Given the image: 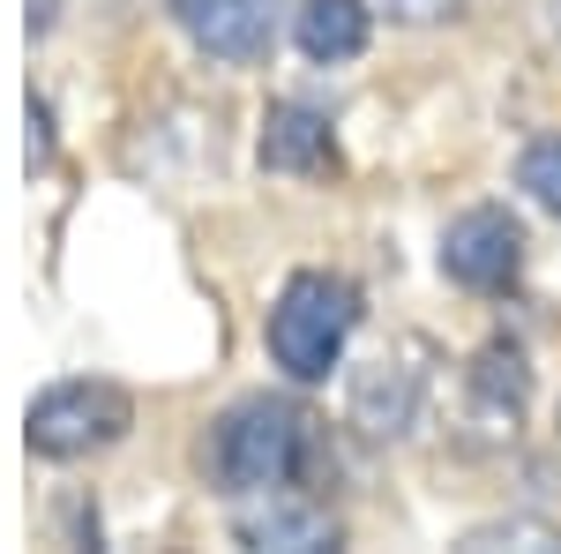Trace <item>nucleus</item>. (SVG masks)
<instances>
[{
  "label": "nucleus",
  "mask_w": 561,
  "mask_h": 554,
  "mask_svg": "<svg viewBox=\"0 0 561 554\" xmlns=\"http://www.w3.org/2000/svg\"><path fill=\"white\" fill-rule=\"evenodd\" d=\"M322 457L314 420L285 397H240L203 442V472L225 495H277V487H300Z\"/></svg>",
  "instance_id": "obj_1"
},
{
  "label": "nucleus",
  "mask_w": 561,
  "mask_h": 554,
  "mask_svg": "<svg viewBox=\"0 0 561 554\" xmlns=\"http://www.w3.org/2000/svg\"><path fill=\"white\" fill-rule=\"evenodd\" d=\"M359 330V285L337 278V270H293L285 293L270 307L262 338H270V360L293 375V383H322L337 360H345V338Z\"/></svg>",
  "instance_id": "obj_2"
},
{
  "label": "nucleus",
  "mask_w": 561,
  "mask_h": 554,
  "mask_svg": "<svg viewBox=\"0 0 561 554\" xmlns=\"http://www.w3.org/2000/svg\"><path fill=\"white\" fill-rule=\"evenodd\" d=\"M427 383H434V344L427 338H397L382 344L375 360L352 368V389H345V420L375 442H397L420 427V405H427Z\"/></svg>",
  "instance_id": "obj_3"
},
{
  "label": "nucleus",
  "mask_w": 561,
  "mask_h": 554,
  "mask_svg": "<svg viewBox=\"0 0 561 554\" xmlns=\"http://www.w3.org/2000/svg\"><path fill=\"white\" fill-rule=\"evenodd\" d=\"M128 420H135L128 389H113V383H53V389L31 397L23 434H31L38 457H90V450L121 442Z\"/></svg>",
  "instance_id": "obj_4"
},
{
  "label": "nucleus",
  "mask_w": 561,
  "mask_h": 554,
  "mask_svg": "<svg viewBox=\"0 0 561 554\" xmlns=\"http://www.w3.org/2000/svg\"><path fill=\"white\" fill-rule=\"evenodd\" d=\"M442 278L479 293V299L510 293L524 278V225L502 203H479V211L449 217V233H442Z\"/></svg>",
  "instance_id": "obj_5"
},
{
  "label": "nucleus",
  "mask_w": 561,
  "mask_h": 554,
  "mask_svg": "<svg viewBox=\"0 0 561 554\" xmlns=\"http://www.w3.org/2000/svg\"><path fill=\"white\" fill-rule=\"evenodd\" d=\"M524 405H531V368H524L517 344H479V360L465 368V427L472 442H510L524 427Z\"/></svg>",
  "instance_id": "obj_6"
},
{
  "label": "nucleus",
  "mask_w": 561,
  "mask_h": 554,
  "mask_svg": "<svg viewBox=\"0 0 561 554\" xmlns=\"http://www.w3.org/2000/svg\"><path fill=\"white\" fill-rule=\"evenodd\" d=\"M165 8L210 60H232V68H255L277 38V0H165Z\"/></svg>",
  "instance_id": "obj_7"
},
{
  "label": "nucleus",
  "mask_w": 561,
  "mask_h": 554,
  "mask_svg": "<svg viewBox=\"0 0 561 554\" xmlns=\"http://www.w3.org/2000/svg\"><path fill=\"white\" fill-rule=\"evenodd\" d=\"M232 540H240V547L314 554V547H337V517L322 510L314 495H300V487H277V495H262V510H240Z\"/></svg>",
  "instance_id": "obj_8"
},
{
  "label": "nucleus",
  "mask_w": 561,
  "mask_h": 554,
  "mask_svg": "<svg viewBox=\"0 0 561 554\" xmlns=\"http://www.w3.org/2000/svg\"><path fill=\"white\" fill-rule=\"evenodd\" d=\"M262 166L293 172V180H330L345 158H337V135L314 105H270L262 113Z\"/></svg>",
  "instance_id": "obj_9"
},
{
  "label": "nucleus",
  "mask_w": 561,
  "mask_h": 554,
  "mask_svg": "<svg viewBox=\"0 0 561 554\" xmlns=\"http://www.w3.org/2000/svg\"><path fill=\"white\" fill-rule=\"evenodd\" d=\"M367 31H375V15H367L359 0H300V8H293V45H300L314 68L359 60V53H367Z\"/></svg>",
  "instance_id": "obj_10"
},
{
  "label": "nucleus",
  "mask_w": 561,
  "mask_h": 554,
  "mask_svg": "<svg viewBox=\"0 0 561 554\" xmlns=\"http://www.w3.org/2000/svg\"><path fill=\"white\" fill-rule=\"evenodd\" d=\"M517 188L539 203V211H561V135H539L517 158Z\"/></svg>",
  "instance_id": "obj_11"
},
{
  "label": "nucleus",
  "mask_w": 561,
  "mask_h": 554,
  "mask_svg": "<svg viewBox=\"0 0 561 554\" xmlns=\"http://www.w3.org/2000/svg\"><path fill=\"white\" fill-rule=\"evenodd\" d=\"M465 547L486 554V547H561L554 524H539V517H502V524H479V532H465Z\"/></svg>",
  "instance_id": "obj_12"
},
{
  "label": "nucleus",
  "mask_w": 561,
  "mask_h": 554,
  "mask_svg": "<svg viewBox=\"0 0 561 554\" xmlns=\"http://www.w3.org/2000/svg\"><path fill=\"white\" fill-rule=\"evenodd\" d=\"M397 23H449V15H465L472 0H382Z\"/></svg>",
  "instance_id": "obj_13"
},
{
  "label": "nucleus",
  "mask_w": 561,
  "mask_h": 554,
  "mask_svg": "<svg viewBox=\"0 0 561 554\" xmlns=\"http://www.w3.org/2000/svg\"><path fill=\"white\" fill-rule=\"evenodd\" d=\"M45 158H53V121H45V105L31 98V172H45Z\"/></svg>",
  "instance_id": "obj_14"
},
{
  "label": "nucleus",
  "mask_w": 561,
  "mask_h": 554,
  "mask_svg": "<svg viewBox=\"0 0 561 554\" xmlns=\"http://www.w3.org/2000/svg\"><path fill=\"white\" fill-rule=\"evenodd\" d=\"M53 23V0H31V31H45Z\"/></svg>",
  "instance_id": "obj_15"
}]
</instances>
